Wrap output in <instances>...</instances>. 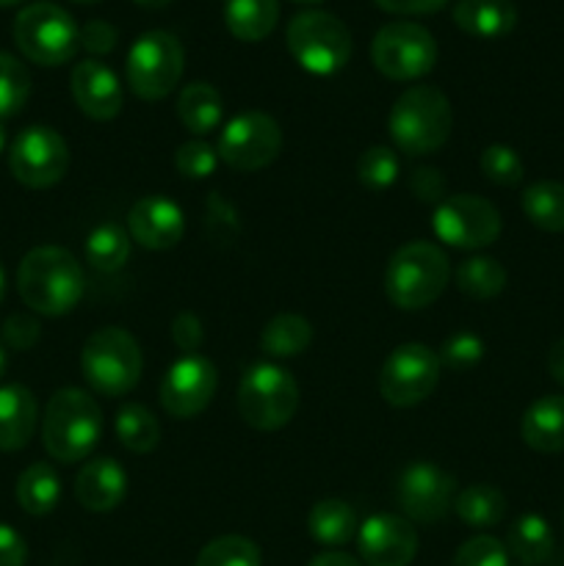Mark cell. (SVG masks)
<instances>
[{
  "mask_svg": "<svg viewBox=\"0 0 564 566\" xmlns=\"http://www.w3.org/2000/svg\"><path fill=\"white\" fill-rule=\"evenodd\" d=\"M3 296H6V271L3 265H0V302H3Z\"/></svg>",
  "mask_w": 564,
  "mask_h": 566,
  "instance_id": "obj_51",
  "label": "cell"
},
{
  "mask_svg": "<svg viewBox=\"0 0 564 566\" xmlns=\"http://www.w3.org/2000/svg\"><path fill=\"white\" fill-rule=\"evenodd\" d=\"M17 3H22V0H0V6H17Z\"/></svg>",
  "mask_w": 564,
  "mask_h": 566,
  "instance_id": "obj_54",
  "label": "cell"
},
{
  "mask_svg": "<svg viewBox=\"0 0 564 566\" xmlns=\"http://www.w3.org/2000/svg\"><path fill=\"white\" fill-rule=\"evenodd\" d=\"M520 437L536 453L564 451V396H542L520 418Z\"/></svg>",
  "mask_w": 564,
  "mask_h": 566,
  "instance_id": "obj_22",
  "label": "cell"
},
{
  "mask_svg": "<svg viewBox=\"0 0 564 566\" xmlns=\"http://www.w3.org/2000/svg\"><path fill=\"white\" fill-rule=\"evenodd\" d=\"M9 169L25 188H53L70 169V147L53 127L31 125L11 144Z\"/></svg>",
  "mask_w": 564,
  "mask_h": 566,
  "instance_id": "obj_14",
  "label": "cell"
},
{
  "mask_svg": "<svg viewBox=\"0 0 564 566\" xmlns=\"http://www.w3.org/2000/svg\"><path fill=\"white\" fill-rule=\"evenodd\" d=\"M133 3H138L142 9H164V6H169L171 0H133Z\"/></svg>",
  "mask_w": 564,
  "mask_h": 566,
  "instance_id": "obj_50",
  "label": "cell"
},
{
  "mask_svg": "<svg viewBox=\"0 0 564 566\" xmlns=\"http://www.w3.org/2000/svg\"><path fill=\"white\" fill-rule=\"evenodd\" d=\"M75 3H94V0H75Z\"/></svg>",
  "mask_w": 564,
  "mask_h": 566,
  "instance_id": "obj_56",
  "label": "cell"
},
{
  "mask_svg": "<svg viewBox=\"0 0 564 566\" xmlns=\"http://www.w3.org/2000/svg\"><path fill=\"white\" fill-rule=\"evenodd\" d=\"M116 440L122 442V448H127L130 453H149L158 448L160 442V423L147 407L142 403H125V407L116 412Z\"/></svg>",
  "mask_w": 564,
  "mask_h": 566,
  "instance_id": "obj_34",
  "label": "cell"
},
{
  "mask_svg": "<svg viewBox=\"0 0 564 566\" xmlns=\"http://www.w3.org/2000/svg\"><path fill=\"white\" fill-rule=\"evenodd\" d=\"M307 531L318 545L343 547L357 536V512H354L346 501L326 497V501H318L310 509Z\"/></svg>",
  "mask_w": 564,
  "mask_h": 566,
  "instance_id": "obj_24",
  "label": "cell"
},
{
  "mask_svg": "<svg viewBox=\"0 0 564 566\" xmlns=\"http://www.w3.org/2000/svg\"><path fill=\"white\" fill-rule=\"evenodd\" d=\"M357 547L368 566H409L418 556V534L407 517L374 514L359 525Z\"/></svg>",
  "mask_w": 564,
  "mask_h": 566,
  "instance_id": "obj_17",
  "label": "cell"
},
{
  "mask_svg": "<svg viewBox=\"0 0 564 566\" xmlns=\"http://www.w3.org/2000/svg\"><path fill=\"white\" fill-rule=\"evenodd\" d=\"M506 553L523 566H540L553 556V531L540 514H523L506 534Z\"/></svg>",
  "mask_w": 564,
  "mask_h": 566,
  "instance_id": "obj_28",
  "label": "cell"
},
{
  "mask_svg": "<svg viewBox=\"0 0 564 566\" xmlns=\"http://www.w3.org/2000/svg\"><path fill=\"white\" fill-rule=\"evenodd\" d=\"M72 97L75 105L94 122H111L119 116L122 103H125V92H122L119 77L114 75L111 66L103 61L86 59L72 70L70 77Z\"/></svg>",
  "mask_w": 564,
  "mask_h": 566,
  "instance_id": "obj_19",
  "label": "cell"
},
{
  "mask_svg": "<svg viewBox=\"0 0 564 566\" xmlns=\"http://www.w3.org/2000/svg\"><path fill=\"white\" fill-rule=\"evenodd\" d=\"M28 545L11 525L0 523V566H25Z\"/></svg>",
  "mask_w": 564,
  "mask_h": 566,
  "instance_id": "obj_45",
  "label": "cell"
},
{
  "mask_svg": "<svg viewBox=\"0 0 564 566\" xmlns=\"http://www.w3.org/2000/svg\"><path fill=\"white\" fill-rule=\"evenodd\" d=\"M3 147H6V130L3 125H0V153H3Z\"/></svg>",
  "mask_w": 564,
  "mask_h": 566,
  "instance_id": "obj_53",
  "label": "cell"
},
{
  "mask_svg": "<svg viewBox=\"0 0 564 566\" xmlns=\"http://www.w3.org/2000/svg\"><path fill=\"white\" fill-rule=\"evenodd\" d=\"M448 280V254L431 241H409L387 260L385 293L398 310H424L442 296Z\"/></svg>",
  "mask_w": 564,
  "mask_h": 566,
  "instance_id": "obj_4",
  "label": "cell"
},
{
  "mask_svg": "<svg viewBox=\"0 0 564 566\" xmlns=\"http://www.w3.org/2000/svg\"><path fill=\"white\" fill-rule=\"evenodd\" d=\"M6 365H9V359H6V352H3V346H0V376L6 374Z\"/></svg>",
  "mask_w": 564,
  "mask_h": 566,
  "instance_id": "obj_52",
  "label": "cell"
},
{
  "mask_svg": "<svg viewBox=\"0 0 564 566\" xmlns=\"http://www.w3.org/2000/svg\"><path fill=\"white\" fill-rule=\"evenodd\" d=\"M17 291L33 313L59 318L81 304L86 276L70 249L36 247L17 269Z\"/></svg>",
  "mask_w": 564,
  "mask_h": 566,
  "instance_id": "obj_1",
  "label": "cell"
},
{
  "mask_svg": "<svg viewBox=\"0 0 564 566\" xmlns=\"http://www.w3.org/2000/svg\"><path fill=\"white\" fill-rule=\"evenodd\" d=\"M296 3H321V0H296Z\"/></svg>",
  "mask_w": 564,
  "mask_h": 566,
  "instance_id": "obj_55",
  "label": "cell"
},
{
  "mask_svg": "<svg viewBox=\"0 0 564 566\" xmlns=\"http://www.w3.org/2000/svg\"><path fill=\"white\" fill-rule=\"evenodd\" d=\"M219 387V370L202 354H182L169 365L160 381V403L166 415L177 420H191L210 407Z\"/></svg>",
  "mask_w": 564,
  "mask_h": 566,
  "instance_id": "obj_15",
  "label": "cell"
},
{
  "mask_svg": "<svg viewBox=\"0 0 564 566\" xmlns=\"http://www.w3.org/2000/svg\"><path fill=\"white\" fill-rule=\"evenodd\" d=\"M186 70V50L169 31H147L133 42L127 53V86L138 99L169 97Z\"/></svg>",
  "mask_w": 564,
  "mask_h": 566,
  "instance_id": "obj_9",
  "label": "cell"
},
{
  "mask_svg": "<svg viewBox=\"0 0 564 566\" xmlns=\"http://www.w3.org/2000/svg\"><path fill=\"white\" fill-rule=\"evenodd\" d=\"M453 566H509V553L495 536H473L453 556Z\"/></svg>",
  "mask_w": 564,
  "mask_h": 566,
  "instance_id": "obj_41",
  "label": "cell"
},
{
  "mask_svg": "<svg viewBox=\"0 0 564 566\" xmlns=\"http://www.w3.org/2000/svg\"><path fill=\"white\" fill-rule=\"evenodd\" d=\"M453 127V111L437 86H412L393 103L387 116V133L398 153L431 155L448 142Z\"/></svg>",
  "mask_w": 564,
  "mask_h": 566,
  "instance_id": "obj_3",
  "label": "cell"
},
{
  "mask_svg": "<svg viewBox=\"0 0 564 566\" xmlns=\"http://www.w3.org/2000/svg\"><path fill=\"white\" fill-rule=\"evenodd\" d=\"M61 501V479L48 462H33L17 479V503L31 517L55 512Z\"/></svg>",
  "mask_w": 564,
  "mask_h": 566,
  "instance_id": "obj_27",
  "label": "cell"
},
{
  "mask_svg": "<svg viewBox=\"0 0 564 566\" xmlns=\"http://www.w3.org/2000/svg\"><path fill=\"white\" fill-rule=\"evenodd\" d=\"M409 188H412V193L420 199V202H429L435 205V208L448 197L446 177H442L440 169H431V166L415 169L412 177H409Z\"/></svg>",
  "mask_w": 564,
  "mask_h": 566,
  "instance_id": "obj_43",
  "label": "cell"
},
{
  "mask_svg": "<svg viewBox=\"0 0 564 566\" xmlns=\"http://www.w3.org/2000/svg\"><path fill=\"white\" fill-rule=\"evenodd\" d=\"M36 398L28 387H0V451H22L36 431Z\"/></svg>",
  "mask_w": 564,
  "mask_h": 566,
  "instance_id": "obj_21",
  "label": "cell"
},
{
  "mask_svg": "<svg viewBox=\"0 0 564 566\" xmlns=\"http://www.w3.org/2000/svg\"><path fill=\"white\" fill-rule=\"evenodd\" d=\"M14 42L33 64L61 66L75 59L81 48V28L59 3L39 0L17 14Z\"/></svg>",
  "mask_w": 564,
  "mask_h": 566,
  "instance_id": "obj_8",
  "label": "cell"
},
{
  "mask_svg": "<svg viewBox=\"0 0 564 566\" xmlns=\"http://www.w3.org/2000/svg\"><path fill=\"white\" fill-rule=\"evenodd\" d=\"M219 164V153L213 144L202 142V138H191V142L180 144L175 153V166L186 180H205L216 171Z\"/></svg>",
  "mask_w": 564,
  "mask_h": 566,
  "instance_id": "obj_39",
  "label": "cell"
},
{
  "mask_svg": "<svg viewBox=\"0 0 564 566\" xmlns=\"http://www.w3.org/2000/svg\"><path fill=\"white\" fill-rule=\"evenodd\" d=\"M307 566H363V564H359L354 556H348V553L326 551V553H318V556H315Z\"/></svg>",
  "mask_w": 564,
  "mask_h": 566,
  "instance_id": "obj_49",
  "label": "cell"
},
{
  "mask_svg": "<svg viewBox=\"0 0 564 566\" xmlns=\"http://www.w3.org/2000/svg\"><path fill=\"white\" fill-rule=\"evenodd\" d=\"M453 512L470 528H492L506 514V495L492 484H470L457 495Z\"/></svg>",
  "mask_w": 564,
  "mask_h": 566,
  "instance_id": "obj_32",
  "label": "cell"
},
{
  "mask_svg": "<svg viewBox=\"0 0 564 566\" xmlns=\"http://www.w3.org/2000/svg\"><path fill=\"white\" fill-rule=\"evenodd\" d=\"M525 219L545 232H564V182H531L520 197Z\"/></svg>",
  "mask_w": 564,
  "mask_h": 566,
  "instance_id": "obj_31",
  "label": "cell"
},
{
  "mask_svg": "<svg viewBox=\"0 0 564 566\" xmlns=\"http://www.w3.org/2000/svg\"><path fill=\"white\" fill-rule=\"evenodd\" d=\"M370 61L390 81H418L437 64V42L418 22H390L370 42Z\"/></svg>",
  "mask_w": 564,
  "mask_h": 566,
  "instance_id": "obj_11",
  "label": "cell"
},
{
  "mask_svg": "<svg viewBox=\"0 0 564 566\" xmlns=\"http://www.w3.org/2000/svg\"><path fill=\"white\" fill-rule=\"evenodd\" d=\"M221 114H224L221 94L205 81L188 83L177 97V116H180L182 127L194 136H208V133L219 130Z\"/></svg>",
  "mask_w": 564,
  "mask_h": 566,
  "instance_id": "obj_25",
  "label": "cell"
},
{
  "mask_svg": "<svg viewBox=\"0 0 564 566\" xmlns=\"http://www.w3.org/2000/svg\"><path fill=\"white\" fill-rule=\"evenodd\" d=\"M547 374L558 387H564V337H558L547 352Z\"/></svg>",
  "mask_w": 564,
  "mask_h": 566,
  "instance_id": "obj_48",
  "label": "cell"
},
{
  "mask_svg": "<svg viewBox=\"0 0 564 566\" xmlns=\"http://www.w3.org/2000/svg\"><path fill=\"white\" fill-rule=\"evenodd\" d=\"M440 357L424 343H404L387 354L379 370V392L390 407L409 409L424 403L440 385Z\"/></svg>",
  "mask_w": 564,
  "mask_h": 566,
  "instance_id": "obj_10",
  "label": "cell"
},
{
  "mask_svg": "<svg viewBox=\"0 0 564 566\" xmlns=\"http://www.w3.org/2000/svg\"><path fill=\"white\" fill-rule=\"evenodd\" d=\"M238 415L258 431H280L299 409V385L276 363H258L238 381Z\"/></svg>",
  "mask_w": 564,
  "mask_h": 566,
  "instance_id": "obj_6",
  "label": "cell"
},
{
  "mask_svg": "<svg viewBox=\"0 0 564 566\" xmlns=\"http://www.w3.org/2000/svg\"><path fill=\"white\" fill-rule=\"evenodd\" d=\"M288 50L310 75H337L352 59V33L330 11L310 9L288 22Z\"/></svg>",
  "mask_w": 564,
  "mask_h": 566,
  "instance_id": "obj_7",
  "label": "cell"
},
{
  "mask_svg": "<svg viewBox=\"0 0 564 566\" xmlns=\"http://www.w3.org/2000/svg\"><path fill=\"white\" fill-rule=\"evenodd\" d=\"M127 495V473L116 459H88L75 479V497L86 512H114Z\"/></svg>",
  "mask_w": 564,
  "mask_h": 566,
  "instance_id": "obj_20",
  "label": "cell"
},
{
  "mask_svg": "<svg viewBox=\"0 0 564 566\" xmlns=\"http://www.w3.org/2000/svg\"><path fill=\"white\" fill-rule=\"evenodd\" d=\"M130 232L125 227L105 221L94 227L86 238V263H92L97 271L114 274L130 260Z\"/></svg>",
  "mask_w": 564,
  "mask_h": 566,
  "instance_id": "obj_33",
  "label": "cell"
},
{
  "mask_svg": "<svg viewBox=\"0 0 564 566\" xmlns=\"http://www.w3.org/2000/svg\"><path fill=\"white\" fill-rule=\"evenodd\" d=\"M194 566H263L260 547L238 534L219 536L199 551Z\"/></svg>",
  "mask_w": 564,
  "mask_h": 566,
  "instance_id": "obj_35",
  "label": "cell"
},
{
  "mask_svg": "<svg viewBox=\"0 0 564 566\" xmlns=\"http://www.w3.org/2000/svg\"><path fill=\"white\" fill-rule=\"evenodd\" d=\"M127 232L138 247L149 249V252H166L182 241L186 216H182L180 205L171 202L169 197L149 193V197L133 202L130 213H127Z\"/></svg>",
  "mask_w": 564,
  "mask_h": 566,
  "instance_id": "obj_18",
  "label": "cell"
},
{
  "mask_svg": "<svg viewBox=\"0 0 564 566\" xmlns=\"http://www.w3.org/2000/svg\"><path fill=\"white\" fill-rule=\"evenodd\" d=\"M119 42V33L111 22L105 20H92L81 28V44L88 50L92 55H105L116 48Z\"/></svg>",
  "mask_w": 564,
  "mask_h": 566,
  "instance_id": "obj_44",
  "label": "cell"
},
{
  "mask_svg": "<svg viewBox=\"0 0 564 566\" xmlns=\"http://www.w3.org/2000/svg\"><path fill=\"white\" fill-rule=\"evenodd\" d=\"M481 175L490 182L503 188H514L523 182L525 177V164L518 155V149L506 147V144H490V147L481 153L479 158Z\"/></svg>",
  "mask_w": 564,
  "mask_h": 566,
  "instance_id": "obj_37",
  "label": "cell"
},
{
  "mask_svg": "<svg viewBox=\"0 0 564 566\" xmlns=\"http://www.w3.org/2000/svg\"><path fill=\"white\" fill-rule=\"evenodd\" d=\"M431 230L442 243L464 252H476L501 235V213L492 202L476 193L446 197L431 213Z\"/></svg>",
  "mask_w": 564,
  "mask_h": 566,
  "instance_id": "obj_13",
  "label": "cell"
},
{
  "mask_svg": "<svg viewBox=\"0 0 564 566\" xmlns=\"http://www.w3.org/2000/svg\"><path fill=\"white\" fill-rule=\"evenodd\" d=\"M453 22L468 36L501 39L518 25V6L512 0H459Z\"/></svg>",
  "mask_w": 564,
  "mask_h": 566,
  "instance_id": "obj_23",
  "label": "cell"
},
{
  "mask_svg": "<svg viewBox=\"0 0 564 566\" xmlns=\"http://www.w3.org/2000/svg\"><path fill=\"white\" fill-rule=\"evenodd\" d=\"M398 155L390 147H368L357 160V177L370 191H385L398 180Z\"/></svg>",
  "mask_w": 564,
  "mask_h": 566,
  "instance_id": "obj_38",
  "label": "cell"
},
{
  "mask_svg": "<svg viewBox=\"0 0 564 566\" xmlns=\"http://www.w3.org/2000/svg\"><path fill=\"white\" fill-rule=\"evenodd\" d=\"M440 365L451 370H468L484 359V340L473 332H453L440 346Z\"/></svg>",
  "mask_w": 564,
  "mask_h": 566,
  "instance_id": "obj_40",
  "label": "cell"
},
{
  "mask_svg": "<svg viewBox=\"0 0 564 566\" xmlns=\"http://www.w3.org/2000/svg\"><path fill=\"white\" fill-rule=\"evenodd\" d=\"M103 437V412L88 392L61 387L50 396L42 418V442L61 464L83 462Z\"/></svg>",
  "mask_w": 564,
  "mask_h": 566,
  "instance_id": "obj_2",
  "label": "cell"
},
{
  "mask_svg": "<svg viewBox=\"0 0 564 566\" xmlns=\"http://www.w3.org/2000/svg\"><path fill=\"white\" fill-rule=\"evenodd\" d=\"M6 337H9V343L14 348L33 346L39 337L36 321L25 318V315H14V318H9V324H6Z\"/></svg>",
  "mask_w": 564,
  "mask_h": 566,
  "instance_id": "obj_46",
  "label": "cell"
},
{
  "mask_svg": "<svg viewBox=\"0 0 564 566\" xmlns=\"http://www.w3.org/2000/svg\"><path fill=\"white\" fill-rule=\"evenodd\" d=\"M280 20V0H227L224 22L241 42H260Z\"/></svg>",
  "mask_w": 564,
  "mask_h": 566,
  "instance_id": "obj_29",
  "label": "cell"
},
{
  "mask_svg": "<svg viewBox=\"0 0 564 566\" xmlns=\"http://www.w3.org/2000/svg\"><path fill=\"white\" fill-rule=\"evenodd\" d=\"M396 503L409 523H437L453 503V479L431 462L407 464L396 479Z\"/></svg>",
  "mask_w": 564,
  "mask_h": 566,
  "instance_id": "obj_16",
  "label": "cell"
},
{
  "mask_svg": "<svg viewBox=\"0 0 564 566\" xmlns=\"http://www.w3.org/2000/svg\"><path fill=\"white\" fill-rule=\"evenodd\" d=\"M31 97V75L14 55L0 50V119L17 116Z\"/></svg>",
  "mask_w": 564,
  "mask_h": 566,
  "instance_id": "obj_36",
  "label": "cell"
},
{
  "mask_svg": "<svg viewBox=\"0 0 564 566\" xmlns=\"http://www.w3.org/2000/svg\"><path fill=\"white\" fill-rule=\"evenodd\" d=\"M453 280H457V287L464 296L476 298V302H487V298L501 296L509 282V274L490 254H473V258L459 263Z\"/></svg>",
  "mask_w": 564,
  "mask_h": 566,
  "instance_id": "obj_30",
  "label": "cell"
},
{
  "mask_svg": "<svg viewBox=\"0 0 564 566\" xmlns=\"http://www.w3.org/2000/svg\"><path fill=\"white\" fill-rule=\"evenodd\" d=\"M374 3L390 14H431L442 9L448 0H374Z\"/></svg>",
  "mask_w": 564,
  "mask_h": 566,
  "instance_id": "obj_47",
  "label": "cell"
},
{
  "mask_svg": "<svg viewBox=\"0 0 564 566\" xmlns=\"http://www.w3.org/2000/svg\"><path fill=\"white\" fill-rule=\"evenodd\" d=\"M216 153L236 171L265 169L280 158L282 130L274 116L263 111H243L221 127Z\"/></svg>",
  "mask_w": 564,
  "mask_h": 566,
  "instance_id": "obj_12",
  "label": "cell"
},
{
  "mask_svg": "<svg viewBox=\"0 0 564 566\" xmlns=\"http://www.w3.org/2000/svg\"><path fill=\"white\" fill-rule=\"evenodd\" d=\"M144 370L136 337L122 326L92 332L81 348V374L97 396L119 398L138 385Z\"/></svg>",
  "mask_w": 564,
  "mask_h": 566,
  "instance_id": "obj_5",
  "label": "cell"
},
{
  "mask_svg": "<svg viewBox=\"0 0 564 566\" xmlns=\"http://www.w3.org/2000/svg\"><path fill=\"white\" fill-rule=\"evenodd\" d=\"M171 340H175V346L180 348L182 354H199L205 340V329L199 315L191 313V310L177 313L175 321H171Z\"/></svg>",
  "mask_w": 564,
  "mask_h": 566,
  "instance_id": "obj_42",
  "label": "cell"
},
{
  "mask_svg": "<svg viewBox=\"0 0 564 566\" xmlns=\"http://www.w3.org/2000/svg\"><path fill=\"white\" fill-rule=\"evenodd\" d=\"M313 343V326L304 315L280 313L260 332V352L269 359H293Z\"/></svg>",
  "mask_w": 564,
  "mask_h": 566,
  "instance_id": "obj_26",
  "label": "cell"
}]
</instances>
